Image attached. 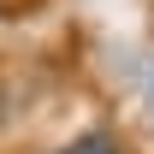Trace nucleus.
Returning a JSON list of instances; mask_svg holds the SVG:
<instances>
[{
    "mask_svg": "<svg viewBox=\"0 0 154 154\" xmlns=\"http://www.w3.org/2000/svg\"><path fill=\"white\" fill-rule=\"evenodd\" d=\"M148 101H154V71H148Z\"/></svg>",
    "mask_w": 154,
    "mask_h": 154,
    "instance_id": "2",
    "label": "nucleus"
},
{
    "mask_svg": "<svg viewBox=\"0 0 154 154\" xmlns=\"http://www.w3.org/2000/svg\"><path fill=\"white\" fill-rule=\"evenodd\" d=\"M54 154H125V142H119V131H83L77 142H65Z\"/></svg>",
    "mask_w": 154,
    "mask_h": 154,
    "instance_id": "1",
    "label": "nucleus"
},
{
    "mask_svg": "<svg viewBox=\"0 0 154 154\" xmlns=\"http://www.w3.org/2000/svg\"><path fill=\"white\" fill-rule=\"evenodd\" d=\"M0 18H6V6H0Z\"/></svg>",
    "mask_w": 154,
    "mask_h": 154,
    "instance_id": "3",
    "label": "nucleus"
}]
</instances>
